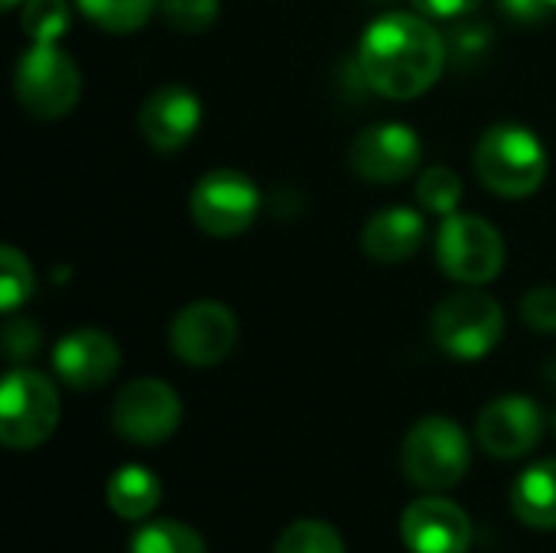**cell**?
I'll use <instances>...</instances> for the list:
<instances>
[{
	"instance_id": "ba28073f",
	"label": "cell",
	"mask_w": 556,
	"mask_h": 553,
	"mask_svg": "<svg viewBox=\"0 0 556 553\" xmlns=\"http://www.w3.org/2000/svg\"><path fill=\"white\" fill-rule=\"evenodd\" d=\"M182 424L179 394L160 378H137L124 385L111 404V427L134 447L166 443Z\"/></svg>"
},
{
	"instance_id": "7402d4cb",
	"label": "cell",
	"mask_w": 556,
	"mask_h": 553,
	"mask_svg": "<svg viewBox=\"0 0 556 553\" xmlns=\"http://www.w3.org/2000/svg\"><path fill=\"white\" fill-rule=\"evenodd\" d=\"M417 202L433 215H453L463 202V179L450 166H430L417 179Z\"/></svg>"
},
{
	"instance_id": "4316f807",
	"label": "cell",
	"mask_w": 556,
	"mask_h": 553,
	"mask_svg": "<svg viewBox=\"0 0 556 553\" xmlns=\"http://www.w3.org/2000/svg\"><path fill=\"white\" fill-rule=\"evenodd\" d=\"M39 349V326L29 319H10L3 329V352L10 362H26Z\"/></svg>"
},
{
	"instance_id": "cb8c5ba5",
	"label": "cell",
	"mask_w": 556,
	"mask_h": 553,
	"mask_svg": "<svg viewBox=\"0 0 556 553\" xmlns=\"http://www.w3.org/2000/svg\"><path fill=\"white\" fill-rule=\"evenodd\" d=\"M36 290V277L33 267L26 261V254H20L16 248H0V310L13 313L20 310Z\"/></svg>"
},
{
	"instance_id": "9a60e30c",
	"label": "cell",
	"mask_w": 556,
	"mask_h": 553,
	"mask_svg": "<svg viewBox=\"0 0 556 553\" xmlns=\"http://www.w3.org/2000/svg\"><path fill=\"white\" fill-rule=\"evenodd\" d=\"M121 368L117 342L101 329H75L65 332L52 349V372L75 391L104 388Z\"/></svg>"
},
{
	"instance_id": "d4e9b609",
	"label": "cell",
	"mask_w": 556,
	"mask_h": 553,
	"mask_svg": "<svg viewBox=\"0 0 556 553\" xmlns=\"http://www.w3.org/2000/svg\"><path fill=\"white\" fill-rule=\"evenodd\" d=\"M160 10L176 33L199 36L215 26L222 7L218 0H160Z\"/></svg>"
},
{
	"instance_id": "5bb4252c",
	"label": "cell",
	"mask_w": 556,
	"mask_h": 553,
	"mask_svg": "<svg viewBox=\"0 0 556 553\" xmlns=\"http://www.w3.org/2000/svg\"><path fill=\"white\" fill-rule=\"evenodd\" d=\"M137 124H140L143 140L156 153H176L195 137L202 124V104L195 91L186 85H160L140 104Z\"/></svg>"
},
{
	"instance_id": "44dd1931",
	"label": "cell",
	"mask_w": 556,
	"mask_h": 553,
	"mask_svg": "<svg viewBox=\"0 0 556 553\" xmlns=\"http://www.w3.org/2000/svg\"><path fill=\"white\" fill-rule=\"evenodd\" d=\"M68 0H23L20 26L33 42H59L68 29Z\"/></svg>"
},
{
	"instance_id": "1f68e13d",
	"label": "cell",
	"mask_w": 556,
	"mask_h": 553,
	"mask_svg": "<svg viewBox=\"0 0 556 553\" xmlns=\"http://www.w3.org/2000/svg\"><path fill=\"white\" fill-rule=\"evenodd\" d=\"M547 3H551V7H554V10H556V0H547Z\"/></svg>"
},
{
	"instance_id": "2e32d148",
	"label": "cell",
	"mask_w": 556,
	"mask_h": 553,
	"mask_svg": "<svg viewBox=\"0 0 556 553\" xmlns=\"http://www.w3.org/2000/svg\"><path fill=\"white\" fill-rule=\"evenodd\" d=\"M424 215L407 205H391L375 212L362 228V251L375 264H404L424 244Z\"/></svg>"
},
{
	"instance_id": "4dcf8cb0",
	"label": "cell",
	"mask_w": 556,
	"mask_h": 553,
	"mask_svg": "<svg viewBox=\"0 0 556 553\" xmlns=\"http://www.w3.org/2000/svg\"><path fill=\"white\" fill-rule=\"evenodd\" d=\"M16 3H23V0H3V7L10 10V7H16Z\"/></svg>"
},
{
	"instance_id": "52a82bcc",
	"label": "cell",
	"mask_w": 556,
	"mask_h": 553,
	"mask_svg": "<svg viewBox=\"0 0 556 553\" xmlns=\"http://www.w3.org/2000/svg\"><path fill=\"white\" fill-rule=\"evenodd\" d=\"M437 261L446 277L466 287H482L495 280L505 267V241L502 231L466 212H453L443 218L437 231Z\"/></svg>"
},
{
	"instance_id": "ffe728a7",
	"label": "cell",
	"mask_w": 556,
	"mask_h": 553,
	"mask_svg": "<svg viewBox=\"0 0 556 553\" xmlns=\"http://www.w3.org/2000/svg\"><path fill=\"white\" fill-rule=\"evenodd\" d=\"M127 553H208V548L195 528L173 521V518H160V521L143 525L130 538Z\"/></svg>"
},
{
	"instance_id": "ac0fdd59",
	"label": "cell",
	"mask_w": 556,
	"mask_h": 553,
	"mask_svg": "<svg viewBox=\"0 0 556 553\" xmlns=\"http://www.w3.org/2000/svg\"><path fill=\"white\" fill-rule=\"evenodd\" d=\"M104 499L108 508L124 518V521H143L150 518L160 502H163V489H160V476L150 473L147 466H121L108 486H104Z\"/></svg>"
},
{
	"instance_id": "83f0119b",
	"label": "cell",
	"mask_w": 556,
	"mask_h": 553,
	"mask_svg": "<svg viewBox=\"0 0 556 553\" xmlns=\"http://www.w3.org/2000/svg\"><path fill=\"white\" fill-rule=\"evenodd\" d=\"M489 42H492L489 26H482V23L456 26V33H453V55H456L459 62H469V59L482 55V52L489 49Z\"/></svg>"
},
{
	"instance_id": "6da1fadb",
	"label": "cell",
	"mask_w": 556,
	"mask_h": 553,
	"mask_svg": "<svg viewBox=\"0 0 556 553\" xmlns=\"http://www.w3.org/2000/svg\"><path fill=\"white\" fill-rule=\"evenodd\" d=\"M446 55V39L420 13H384L358 42L365 81L391 101L427 95L443 75Z\"/></svg>"
},
{
	"instance_id": "f546056e",
	"label": "cell",
	"mask_w": 556,
	"mask_h": 553,
	"mask_svg": "<svg viewBox=\"0 0 556 553\" xmlns=\"http://www.w3.org/2000/svg\"><path fill=\"white\" fill-rule=\"evenodd\" d=\"M502 10L511 23H521V26H538L547 20V13L554 10L547 0H502Z\"/></svg>"
},
{
	"instance_id": "603a6c76",
	"label": "cell",
	"mask_w": 556,
	"mask_h": 553,
	"mask_svg": "<svg viewBox=\"0 0 556 553\" xmlns=\"http://www.w3.org/2000/svg\"><path fill=\"white\" fill-rule=\"evenodd\" d=\"M274 553H345V541L332 525L303 518L277 538Z\"/></svg>"
},
{
	"instance_id": "7c38bea8",
	"label": "cell",
	"mask_w": 556,
	"mask_h": 553,
	"mask_svg": "<svg viewBox=\"0 0 556 553\" xmlns=\"http://www.w3.org/2000/svg\"><path fill=\"white\" fill-rule=\"evenodd\" d=\"M476 437L482 450L495 460L528 456L544 437V411L534 398L505 394L482 407L476 420Z\"/></svg>"
},
{
	"instance_id": "3957f363",
	"label": "cell",
	"mask_w": 556,
	"mask_h": 553,
	"mask_svg": "<svg viewBox=\"0 0 556 553\" xmlns=\"http://www.w3.org/2000/svg\"><path fill=\"white\" fill-rule=\"evenodd\" d=\"M401 466H404V476L424 492L456 489L472 466L469 437L450 417H437V414L424 417L404 437Z\"/></svg>"
},
{
	"instance_id": "484cf974",
	"label": "cell",
	"mask_w": 556,
	"mask_h": 553,
	"mask_svg": "<svg viewBox=\"0 0 556 553\" xmlns=\"http://www.w3.org/2000/svg\"><path fill=\"white\" fill-rule=\"evenodd\" d=\"M521 316L538 332H556V287H534L521 300Z\"/></svg>"
},
{
	"instance_id": "277c9868",
	"label": "cell",
	"mask_w": 556,
	"mask_h": 553,
	"mask_svg": "<svg viewBox=\"0 0 556 553\" xmlns=\"http://www.w3.org/2000/svg\"><path fill=\"white\" fill-rule=\"evenodd\" d=\"M13 91L29 117L59 121L81 98V72L59 42H33L16 62Z\"/></svg>"
},
{
	"instance_id": "4fadbf2b",
	"label": "cell",
	"mask_w": 556,
	"mask_h": 553,
	"mask_svg": "<svg viewBox=\"0 0 556 553\" xmlns=\"http://www.w3.org/2000/svg\"><path fill=\"white\" fill-rule=\"evenodd\" d=\"M401 538L410 553H469L472 521L456 502L430 492L404 508Z\"/></svg>"
},
{
	"instance_id": "e0dca14e",
	"label": "cell",
	"mask_w": 556,
	"mask_h": 553,
	"mask_svg": "<svg viewBox=\"0 0 556 553\" xmlns=\"http://www.w3.org/2000/svg\"><path fill=\"white\" fill-rule=\"evenodd\" d=\"M511 508L528 528L556 531V460H541L515 479Z\"/></svg>"
},
{
	"instance_id": "7a4b0ae2",
	"label": "cell",
	"mask_w": 556,
	"mask_h": 553,
	"mask_svg": "<svg viewBox=\"0 0 556 553\" xmlns=\"http://www.w3.org/2000/svg\"><path fill=\"white\" fill-rule=\"evenodd\" d=\"M476 173L489 192L502 199H528L547 179V150L534 130L521 124H495L476 147Z\"/></svg>"
},
{
	"instance_id": "30bf717a",
	"label": "cell",
	"mask_w": 556,
	"mask_h": 553,
	"mask_svg": "<svg viewBox=\"0 0 556 553\" xmlns=\"http://www.w3.org/2000/svg\"><path fill=\"white\" fill-rule=\"evenodd\" d=\"M424 160V143L417 137L414 127L388 121V124H375L365 127L352 147H349V163L352 169L375 186H391V183H404L417 173Z\"/></svg>"
},
{
	"instance_id": "5b68a950",
	"label": "cell",
	"mask_w": 556,
	"mask_h": 553,
	"mask_svg": "<svg viewBox=\"0 0 556 553\" xmlns=\"http://www.w3.org/2000/svg\"><path fill=\"white\" fill-rule=\"evenodd\" d=\"M433 342L459 359V362H479L485 359L505 332V313L495 297L485 290H456L433 310Z\"/></svg>"
},
{
	"instance_id": "d6986e66",
	"label": "cell",
	"mask_w": 556,
	"mask_h": 553,
	"mask_svg": "<svg viewBox=\"0 0 556 553\" xmlns=\"http://www.w3.org/2000/svg\"><path fill=\"white\" fill-rule=\"evenodd\" d=\"M75 3L85 13V20H91L98 29L114 36L143 29L160 7V0H75Z\"/></svg>"
},
{
	"instance_id": "8fae6325",
	"label": "cell",
	"mask_w": 556,
	"mask_h": 553,
	"mask_svg": "<svg viewBox=\"0 0 556 553\" xmlns=\"http://www.w3.org/2000/svg\"><path fill=\"white\" fill-rule=\"evenodd\" d=\"M238 345V319L225 303L199 300L176 313L169 326V349L192 368H212L225 362Z\"/></svg>"
},
{
	"instance_id": "9c48e42d",
	"label": "cell",
	"mask_w": 556,
	"mask_h": 553,
	"mask_svg": "<svg viewBox=\"0 0 556 553\" xmlns=\"http://www.w3.org/2000/svg\"><path fill=\"white\" fill-rule=\"evenodd\" d=\"M189 212L205 235L235 238L254 225L261 212V192L241 169H212L192 186Z\"/></svg>"
},
{
	"instance_id": "f1b7e54d",
	"label": "cell",
	"mask_w": 556,
	"mask_h": 553,
	"mask_svg": "<svg viewBox=\"0 0 556 553\" xmlns=\"http://www.w3.org/2000/svg\"><path fill=\"white\" fill-rule=\"evenodd\" d=\"M414 10L420 16H433V20H463L472 10H479L482 0H410Z\"/></svg>"
},
{
	"instance_id": "8992f818",
	"label": "cell",
	"mask_w": 556,
	"mask_h": 553,
	"mask_svg": "<svg viewBox=\"0 0 556 553\" xmlns=\"http://www.w3.org/2000/svg\"><path fill=\"white\" fill-rule=\"evenodd\" d=\"M59 391L33 368H13L0 388V440L10 450H36L59 427Z\"/></svg>"
}]
</instances>
